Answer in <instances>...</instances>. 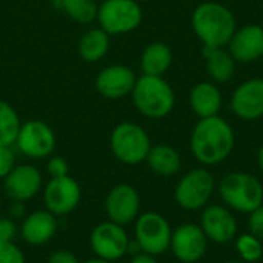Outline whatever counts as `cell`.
Listing matches in <instances>:
<instances>
[{"mask_svg": "<svg viewBox=\"0 0 263 263\" xmlns=\"http://www.w3.org/2000/svg\"><path fill=\"white\" fill-rule=\"evenodd\" d=\"M236 145L233 126L222 116L199 119L190 137L193 156L203 166H214L225 162Z\"/></svg>", "mask_w": 263, "mask_h": 263, "instance_id": "6da1fadb", "label": "cell"}, {"mask_svg": "<svg viewBox=\"0 0 263 263\" xmlns=\"http://www.w3.org/2000/svg\"><path fill=\"white\" fill-rule=\"evenodd\" d=\"M191 28L205 48H227L237 29V20L227 5L210 0L193 9Z\"/></svg>", "mask_w": 263, "mask_h": 263, "instance_id": "7a4b0ae2", "label": "cell"}, {"mask_svg": "<svg viewBox=\"0 0 263 263\" xmlns=\"http://www.w3.org/2000/svg\"><path fill=\"white\" fill-rule=\"evenodd\" d=\"M136 109L146 119L159 120L170 116L176 106V94L163 76L137 77L131 92Z\"/></svg>", "mask_w": 263, "mask_h": 263, "instance_id": "3957f363", "label": "cell"}, {"mask_svg": "<svg viewBox=\"0 0 263 263\" xmlns=\"http://www.w3.org/2000/svg\"><path fill=\"white\" fill-rule=\"evenodd\" d=\"M219 194L223 203L234 211L250 214L263 205L262 182L243 171H233L219 182Z\"/></svg>", "mask_w": 263, "mask_h": 263, "instance_id": "277c9868", "label": "cell"}, {"mask_svg": "<svg viewBox=\"0 0 263 263\" xmlns=\"http://www.w3.org/2000/svg\"><path fill=\"white\" fill-rule=\"evenodd\" d=\"M109 146L119 162L125 165H139L146 160L153 143L143 126L134 122H122L111 131Z\"/></svg>", "mask_w": 263, "mask_h": 263, "instance_id": "5b68a950", "label": "cell"}, {"mask_svg": "<svg viewBox=\"0 0 263 263\" xmlns=\"http://www.w3.org/2000/svg\"><path fill=\"white\" fill-rule=\"evenodd\" d=\"M143 20V9L137 0H103L97 11V25L112 35L136 31Z\"/></svg>", "mask_w": 263, "mask_h": 263, "instance_id": "8992f818", "label": "cell"}, {"mask_svg": "<svg viewBox=\"0 0 263 263\" xmlns=\"http://www.w3.org/2000/svg\"><path fill=\"white\" fill-rule=\"evenodd\" d=\"M216 190V180L210 170L196 168L188 171L176 185L174 199L177 205L186 211L203 210Z\"/></svg>", "mask_w": 263, "mask_h": 263, "instance_id": "52a82bcc", "label": "cell"}, {"mask_svg": "<svg viewBox=\"0 0 263 263\" xmlns=\"http://www.w3.org/2000/svg\"><path fill=\"white\" fill-rule=\"evenodd\" d=\"M173 230L170 222L154 211L139 214L136 219L134 240L140 247L142 253L151 256H160L170 250Z\"/></svg>", "mask_w": 263, "mask_h": 263, "instance_id": "ba28073f", "label": "cell"}, {"mask_svg": "<svg viewBox=\"0 0 263 263\" xmlns=\"http://www.w3.org/2000/svg\"><path fill=\"white\" fill-rule=\"evenodd\" d=\"M55 142V134L48 123L43 120H28L22 123L14 145L25 157L42 160L54 153Z\"/></svg>", "mask_w": 263, "mask_h": 263, "instance_id": "9c48e42d", "label": "cell"}, {"mask_svg": "<svg viewBox=\"0 0 263 263\" xmlns=\"http://www.w3.org/2000/svg\"><path fill=\"white\" fill-rule=\"evenodd\" d=\"M89 243L96 257L116 262L128 254L129 237L122 225L106 220L94 227Z\"/></svg>", "mask_w": 263, "mask_h": 263, "instance_id": "30bf717a", "label": "cell"}, {"mask_svg": "<svg viewBox=\"0 0 263 263\" xmlns=\"http://www.w3.org/2000/svg\"><path fill=\"white\" fill-rule=\"evenodd\" d=\"M82 199V190L79 182L68 176L49 179L43 190L45 210L57 216H66L72 213Z\"/></svg>", "mask_w": 263, "mask_h": 263, "instance_id": "8fae6325", "label": "cell"}, {"mask_svg": "<svg viewBox=\"0 0 263 263\" xmlns=\"http://www.w3.org/2000/svg\"><path fill=\"white\" fill-rule=\"evenodd\" d=\"M208 239L200 225L183 223L173 231L170 250L182 263H196L206 254Z\"/></svg>", "mask_w": 263, "mask_h": 263, "instance_id": "7c38bea8", "label": "cell"}, {"mask_svg": "<svg viewBox=\"0 0 263 263\" xmlns=\"http://www.w3.org/2000/svg\"><path fill=\"white\" fill-rule=\"evenodd\" d=\"M230 108L233 114L245 122L263 117V79L253 77L242 82L231 94Z\"/></svg>", "mask_w": 263, "mask_h": 263, "instance_id": "4fadbf2b", "label": "cell"}, {"mask_svg": "<svg viewBox=\"0 0 263 263\" xmlns=\"http://www.w3.org/2000/svg\"><path fill=\"white\" fill-rule=\"evenodd\" d=\"M105 211L108 220L117 225H128L139 217L140 196L139 191L128 183L116 185L109 190L105 199Z\"/></svg>", "mask_w": 263, "mask_h": 263, "instance_id": "5bb4252c", "label": "cell"}, {"mask_svg": "<svg viewBox=\"0 0 263 263\" xmlns=\"http://www.w3.org/2000/svg\"><path fill=\"white\" fill-rule=\"evenodd\" d=\"M137 76L134 69L126 65H108L97 74L94 80L96 91L109 100H119L126 96H131L136 85Z\"/></svg>", "mask_w": 263, "mask_h": 263, "instance_id": "9a60e30c", "label": "cell"}, {"mask_svg": "<svg viewBox=\"0 0 263 263\" xmlns=\"http://www.w3.org/2000/svg\"><path fill=\"white\" fill-rule=\"evenodd\" d=\"M200 228L208 242L225 245L237 236V220L223 205H206L200 217Z\"/></svg>", "mask_w": 263, "mask_h": 263, "instance_id": "2e32d148", "label": "cell"}, {"mask_svg": "<svg viewBox=\"0 0 263 263\" xmlns=\"http://www.w3.org/2000/svg\"><path fill=\"white\" fill-rule=\"evenodd\" d=\"M227 49L237 63L248 65L263 57V26L247 23L236 29Z\"/></svg>", "mask_w": 263, "mask_h": 263, "instance_id": "e0dca14e", "label": "cell"}, {"mask_svg": "<svg viewBox=\"0 0 263 263\" xmlns=\"http://www.w3.org/2000/svg\"><path fill=\"white\" fill-rule=\"evenodd\" d=\"M42 188V173L34 165H15L3 179V191L12 202H28Z\"/></svg>", "mask_w": 263, "mask_h": 263, "instance_id": "ac0fdd59", "label": "cell"}, {"mask_svg": "<svg viewBox=\"0 0 263 263\" xmlns=\"http://www.w3.org/2000/svg\"><path fill=\"white\" fill-rule=\"evenodd\" d=\"M57 231V217L48 210H39L28 214L20 227L22 239L32 247L48 243Z\"/></svg>", "mask_w": 263, "mask_h": 263, "instance_id": "d6986e66", "label": "cell"}, {"mask_svg": "<svg viewBox=\"0 0 263 263\" xmlns=\"http://www.w3.org/2000/svg\"><path fill=\"white\" fill-rule=\"evenodd\" d=\"M188 102L191 111L199 119H206V117L219 116L223 105V96L217 83L211 80H203L191 88Z\"/></svg>", "mask_w": 263, "mask_h": 263, "instance_id": "ffe728a7", "label": "cell"}, {"mask_svg": "<svg viewBox=\"0 0 263 263\" xmlns=\"http://www.w3.org/2000/svg\"><path fill=\"white\" fill-rule=\"evenodd\" d=\"M202 55L205 59L206 72L211 79V82L217 85H223L233 80L236 74L237 62L230 54L227 48H205L202 51Z\"/></svg>", "mask_w": 263, "mask_h": 263, "instance_id": "44dd1931", "label": "cell"}, {"mask_svg": "<svg viewBox=\"0 0 263 263\" xmlns=\"http://www.w3.org/2000/svg\"><path fill=\"white\" fill-rule=\"evenodd\" d=\"M173 49L165 42L148 43L140 54V69L146 76H165L173 65Z\"/></svg>", "mask_w": 263, "mask_h": 263, "instance_id": "7402d4cb", "label": "cell"}, {"mask_svg": "<svg viewBox=\"0 0 263 263\" xmlns=\"http://www.w3.org/2000/svg\"><path fill=\"white\" fill-rule=\"evenodd\" d=\"M145 162L148 163L153 173L163 176V177L174 176L182 168V157L179 151L174 146L166 145V143L153 145Z\"/></svg>", "mask_w": 263, "mask_h": 263, "instance_id": "603a6c76", "label": "cell"}, {"mask_svg": "<svg viewBox=\"0 0 263 263\" xmlns=\"http://www.w3.org/2000/svg\"><path fill=\"white\" fill-rule=\"evenodd\" d=\"M109 46H111V35L105 32L100 26H96V28H89L82 34L77 45V51L82 60L88 63H96L108 54Z\"/></svg>", "mask_w": 263, "mask_h": 263, "instance_id": "cb8c5ba5", "label": "cell"}, {"mask_svg": "<svg viewBox=\"0 0 263 263\" xmlns=\"http://www.w3.org/2000/svg\"><path fill=\"white\" fill-rule=\"evenodd\" d=\"M59 8L79 25H91L97 18L99 3L96 0H57Z\"/></svg>", "mask_w": 263, "mask_h": 263, "instance_id": "d4e9b609", "label": "cell"}, {"mask_svg": "<svg viewBox=\"0 0 263 263\" xmlns=\"http://www.w3.org/2000/svg\"><path fill=\"white\" fill-rule=\"evenodd\" d=\"M20 126L22 122L14 106L0 99V146H12Z\"/></svg>", "mask_w": 263, "mask_h": 263, "instance_id": "484cf974", "label": "cell"}, {"mask_svg": "<svg viewBox=\"0 0 263 263\" xmlns=\"http://www.w3.org/2000/svg\"><path fill=\"white\" fill-rule=\"evenodd\" d=\"M236 250L240 256V260L245 263L259 262L263 256L262 240L251 233H245L236 237Z\"/></svg>", "mask_w": 263, "mask_h": 263, "instance_id": "4316f807", "label": "cell"}, {"mask_svg": "<svg viewBox=\"0 0 263 263\" xmlns=\"http://www.w3.org/2000/svg\"><path fill=\"white\" fill-rule=\"evenodd\" d=\"M0 263H26L22 250L14 242L0 243Z\"/></svg>", "mask_w": 263, "mask_h": 263, "instance_id": "83f0119b", "label": "cell"}, {"mask_svg": "<svg viewBox=\"0 0 263 263\" xmlns=\"http://www.w3.org/2000/svg\"><path fill=\"white\" fill-rule=\"evenodd\" d=\"M15 166V153L12 146H0V179H5Z\"/></svg>", "mask_w": 263, "mask_h": 263, "instance_id": "f1b7e54d", "label": "cell"}, {"mask_svg": "<svg viewBox=\"0 0 263 263\" xmlns=\"http://www.w3.org/2000/svg\"><path fill=\"white\" fill-rule=\"evenodd\" d=\"M46 171H48V174H49L51 179H54V177H63V176H68L69 174V166H68V162L63 157L52 156L48 160Z\"/></svg>", "mask_w": 263, "mask_h": 263, "instance_id": "f546056e", "label": "cell"}, {"mask_svg": "<svg viewBox=\"0 0 263 263\" xmlns=\"http://www.w3.org/2000/svg\"><path fill=\"white\" fill-rule=\"evenodd\" d=\"M248 228L253 236L263 240V205L248 214Z\"/></svg>", "mask_w": 263, "mask_h": 263, "instance_id": "4dcf8cb0", "label": "cell"}, {"mask_svg": "<svg viewBox=\"0 0 263 263\" xmlns=\"http://www.w3.org/2000/svg\"><path fill=\"white\" fill-rule=\"evenodd\" d=\"M17 236L15 223L8 217H0V243L2 242H12Z\"/></svg>", "mask_w": 263, "mask_h": 263, "instance_id": "1f68e13d", "label": "cell"}, {"mask_svg": "<svg viewBox=\"0 0 263 263\" xmlns=\"http://www.w3.org/2000/svg\"><path fill=\"white\" fill-rule=\"evenodd\" d=\"M46 263H80L79 259L68 250H57L49 254Z\"/></svg>", "mask_w": 263, "mask_h": 263, "instance_id": "d6a6232c", "label": "cell"}, {"mask_svg": "<svg viewBox=\"0 0 263 263\" xmlns=\"http://www.w3.org/2000/svg\"><path fill=\"white\" fill-rule=\"evenodd\" d=\"M129 263H157V260H156V256H151L146 253H139V254L133 256Z\"/></svg>", "mask_w": 263, "mask_h": 263, "instance_id": "836d02e7", "label": "cell"}, {"mask_svg": "<svg viewBox=\"0 0 263 263\" xmlns=\"http://www.w3.org/2000/svg\"><path fill=\"white\" fill-rule=\"evenodd\" d=\"M9 213L12 217H22L25 214V206H23V202H14L9 208Z\"/></svg>", "mask_w": 263, "mask_h": 263, "instance_id": "e575fe53", "label": "cell"}, {"mask_svg": "<svg viewBox=\"0 0 263 263\" xmlns=\"http://www.w3.org/2000/svg\"><path fill=\"white\" fill-rule=\"evenodd\" d=\"M257 165H259L260 171L263 173V145L259 148V151H257Z\"/></svg>", "mask_w": 263, "mask_h": 263, "instance_id": "d590c367", "label": "cell"}, {"mask_svg": "<svg viewBox=\"0 0 263 263\" xmlns=\"http://www.w3.org/2000/svg\"><path fill=\"white\" fill-rule=\"evenodd\" d=\"M83 263H112V262H108V260H103V259L94 257V259H89V260H86V262H83Z\"/></svg>", "mask_w": 263, "mask_h": 263, "instance_id": "8d00e7d4", "label": "cell"}, {"mask_svg": "<svg viewBox=\"0 0 263 263\" xmlns=\"http://www.w3.org/2000/svg\"><path fill=\"white\" fill-rule=\"evenodd\" d=\"M223 263H245V262H242V260H230V262H223Z\"/></svg>", "mask_w": 263, "mask_h": 263, "instance_id": "74e56055", "label": "cell"}, {"mask_svg": "<svg viewBox=\"0 0 263 263\" xmlns=\"http://www.w3.org/2000/svg\"><path fill=\"white\" fill-rule=\"evenodd\" d=\"M0 210H2V196H0Z\"/></svg>", "mask_w": 263, "mask_h": 263, "instance_id": "f35d334b", "label": "cell"}, {"mask_svg": "<svg viewBox=\"0 0 263 263\" xmlns=\"http://www.w3.org/2000/svg\"><path fill=\"white\" fill-rule=\"evenodd\" d=\"M262 26H263V20H262Z\"/></svg>", "mask_w": 263, "mask_h": 263, "instance_id": "ab89813d", "label": "cell"}]
</instances>
